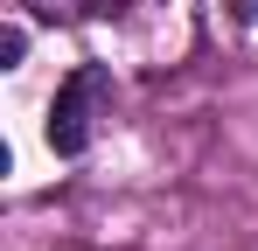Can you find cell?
<instances>
[{"label": "cell", "mask_w": 258, "mask_h": 251, "mask_svg": "<svg viewBox=\"0 0 258 251\" xmlns=\"http://www.w3.org/2000/svg\"><path fill=\"white\" fill-rule=\"evenodd\" d=\"M112 70L105 63H77L70 77L56 84V98H49V154H63V161H77L91 140H98V126L112 119Z\"/></svg>", "instance_id": "cell-1"}, {"label": "cell", "mask_w": 258, "mask_h": 251, "mask_svg": "<svg viewBox=\"0 0 258 251\" xmlns=\"http://www.w3.org/2000/svg\"><path fill=\"white\" fill-rule=\"evenodd\" d=\"M21 7H35L42 21H98V14H119L126 0H21Z\"/></svg>", "instance_id": "cell-2"}, {"label": "cell", "mask_w": 258, "mask_h": 251, "mask_svg": "<svg viewBox=\"0 0 258 251\" xmlns=\"http://www.w3.org/2000/svg\"><path fill=\"white\" fill-rule=\"evenodd\" d=\"M21 56H28V28H21V21H7V28H0V63L14 70Z\"/></svg>", "instance_id": "cell-3"}, {"label": "cell", "mask_w": 258, "mask_h": 251, "mask_svg": "<svg viewBox=\"0 0 258 251\" xmlns=\"http://www.w3.org/2000/svg\"><path fill=\"white\" fill-rule=\"evenodd\" d=\"M237 14H244V21H251V14H258V0H237Z\"/></svg>", "instance_id": "cell-4"}]
</instances>
